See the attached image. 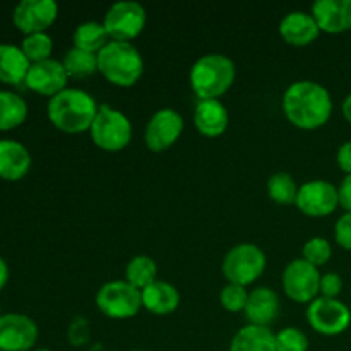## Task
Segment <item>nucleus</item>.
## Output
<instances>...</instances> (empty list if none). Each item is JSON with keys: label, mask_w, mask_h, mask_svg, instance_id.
<instances>
[{"label": "nucleus", "mask_w": 351, "mask_h": 351, "mask_svg": "<svg viewBox=\"0 0 351 351\" xmlns=\"http://www.w3.org/2000/svg\"><path fill=\"white\" fill-rule=\"evenodd\" d=\"M341 112H343V117H345V119H346V122L351 123V93H350L348 96H346L345 101H343Z\"/></svg>", "instance_id": "39"}, {"label": "nucleus", "mask_w": 351, "mask_h": 351, "mask_svg": "<svg viewBox=\"0 0 351 351\" xmlns=\"http://www.w3.org/2000/svg\"><path fill=\"white\" fill-rule=\"evenodd\" d=\"M311 14L324 33L339 34L351 29V0H317Z\"/></svg>", "instance_id": "16"}, {"label": "nucleus", "mask_w": 351, "mask_h": 351, "mask_svg": "<svg viewBox=\"0 0 351 351\" xmlns=\"http://www.w3.org/2000/svg\"><path fill=\"white\" fill-rule=\"evenodd\" d=\"M335 239L341 249L351 250V213H345L335 225Z\"/></svg>", "instance_id": "35"}, {"label": "nucleus", "mask_w": 351, "mask_h": 351, "mask_svg": "<svg viewBox=\"0 0 351 351\" xmlns=\"http://www.w3.org/2000/svg\"><path fill=\"white\" fill-rule=\"evenodd\" d=\"M72 41H74V48L98 55L110 43V38L103 23L88 21V23H82L75 27Z\"/></svg>", "instance_id": "25"}, {"label": "nucleus", "mask_w": 351, "mask_h": 351, "mask_svg": "<svg viewBox=\"0 0 351 351\" xmlns=\"http://www.w3.org/2000/svg\"><path fill=\"white\" fill-rule=\"evenodd\" d=\"M143 307L154 315H168L180 305V293L177 288L167 281H154L141 291Z\"/></svg>", "instance_id": "21"}, {"label": "nucleus", "mask_w": 351, "mask_h": 351, "mask_svg": "<svg viewBox=\"0 0 351 351\" xmlns=\"http://www.w3.org/2000/svg\"><path fill=\"white\" fill-rule=\"evenodd\" d=\"M339 195V206L345 209L346 213H351V175H346L343 178L341 185L338 187Z\"/></svg>", "instance_id": "37"}, {"label": "nucleus", "mask_w": 351, "mask_h": 351, "mask_svg": "<svg viewBox=\"0 0 351 351\" xmlns=\"http://www.w3.org/2000/svg\"><path fill=\"white\" fill-rule=\"evenodd\" d=\"M67 81L69 75L65 72L64 64L55 58H48V60L38 62V64H31L24 84L33 93L53 98L58 93L67 89Z\"/></svg>", "instance_id": "15"}, {"label": "nucleus", "mask_w": 351, "mask_h": 351, "mask_svg": "<svg viewBox=\"0 0 351 351\" xmlns=\"http://www.w3.org/2000/svg\"><path fill=\"white\" fill-rule=\"evenodd\" d=\"M96 307L108 319H132L143 308V295L125 280L108 281L96 293Z\"/></svg>", "instance_id": "7"}, {"label": "nucleus", "mask_w": 351, "mask_h": 351, "mask_svg": "<svg viewBox=\"0 0 351 351\" xmlns=\"http://www.w3.org/2000/svg\"><path fill=\"white\" fill-rule=\"evenodd\" d=\"M336 163H338L339 170L345 171L346 175H351V141L343 144L336 154Z\"/></svg>", "instance_id": "36"}, {"label": "nucleus", "mask_w": 351, "mask_h": 351, "mask_svg": "<svg viewBox=\"0 0 351 351\" xmlns=\"http://www.w3.org/2000/svg\"><path fill=\"white\" fill-rule=\"evenodd\" d=\"M38 341V326L29 315L3 314L0 317V351H31Z\"/></svg>", "instance_id": "14"}, {"label": "nucleus", "mask_w": 351, "mask_h": 351, "mask_svg": "<svg viewBox=\"0 0 351 351\" xmlns=\"http://www.w3.org/2000/svg\"><path fill=\"white\" fill-rule=\"evenodd\" d=\"M321 276L319 267L312 266L305 259H293L285 267L281 276L285 295L297 304H311L319 295Z\"/></svg>", "instance_id": "10"}, {"label": "nucleus", "mask_w": 351, "mask_h": 351, "mask_svg": "<svg viewBox=\"0 0 351 351\" xmlns=\"http://www.w3.org/2000/svg\"><path fill=\"white\" fill-rule=\"evenodd\" d=\"M130 351H146V350H130Z\"/></svg>", "instance_id": "42"}, {"label": "nucleus", "mask_w": 351, "mask_h": 351, "mask_svg": "<svg viewBox=\"0 0 351 351\" xmlns=\"http://www.w3.org/2000/svg\"><path fill=\"white\" fill-rule=\"evenodd\" d=\"M219 300L225 311L228 312H243L245 311L247 300H249V291L245 287H240V285L228 283L219 293Z\"/></svg>", "instance_id": "32"}, {"label": "nucleus", "mask_w": 351, "mask_h": 351, "mask_svg": "<svg viewBox=\"0 0 351 351\" xmlns=\"http://www.w3.org/2000/svg\"><path fill=\"white\" fill-rule=\"evenodd\" d=\"M283 113L291 125L315 130L332 115V98L328 89L314 81H297L285 91Z\"/></svg>", "instance_id": "1"}, {"label": "nucleus", "mask_w": 351, "mask_h": 351, "mask_svg": "<svg viewBox=\"0 0 351 351\" xmlns=\"http://www.w3.org/2000/svg\"><path fill=\"white\" fill-rule=\"evenodd\" d=\"M67 338L72 346H82L89 341V322L82 317H75L67 331Z\"/></svg>", "instance_id": "34"}, {"label": "nucleus", "mask_w": 351, "mask_h": 351, "mask_svg": "<svg viewBox=\"0 0 351 351\" xmlns=\"http://www.w3.org/2000/svg\"><path fill=\"white\" fill-rule=\"evenodd\" d=\"M230 115L219 99L199 101L194 112V125L204 137H219L226 132Z\"/></svg>", "instance_id": "20"}, {"label": "nucleus", "mask_w": 351, "mask_h": 351, "mask_svg": "<svg viewBox=\"0 0 351 351\" xmlns=\"http://www.w3.org/2000/svg\"><path fill=\"white\" fill-rule=\"evenodd\" d=\"M31 351H51V350H48V348H38V350H31Z\"/></svg>", "instance_id": "40"}, {"label": "nucleus", "mask_w": 351, "mask_h": 351, "mask_svg": "<svg viewBox=\"0 0 351 351\" xmlns=\"http://www.w3.org/2000/svg\"><path fill=\"white\" fill-rule=\"evenodd\" d=\"M237 69L232 58L221 53H208L191 69V88L199 101L219 99L235 82Z\"/></svg>", "instance_id": "3"}, {"label": "nucleus", "mask_w": 351, "mask_h": 351, "mask_svg": "<svg viewBox=\"0 0 351 351\" xmlns=\"http://www.w3.org/2000/svg\"><path fill=\"white\" fill-rule=\"evenodd\" d=\"M245 317L249 324L269 328L280 314V298L276 291L267 287H259L249 293L245 305Z\"/></svg>", "instance_id": "19"}, {"label": "nucleus", "mask_w": 351, "mask_h": 351, "mask_svg": "<svg viewBox=\"0 0 351 351\" xmlns=\"http://www.w3.org/2000/svg\"><path fill=\"white\" fill-rule=\"evenodd\" d=\"M89 134L95 146L99 149L117 153L129 146L132 139V123L122 112L108 105H101Z\"/></svg>", "instance_id": "5"}, {"label": "nucleus", "mask_w": 351, "mask_h": 351, "mask_svg": "<svg viewBox=\"0 0 351 351\" xmlns=\"http://www.w3.org/2000/svg\"><path fill=\"white\" fill-rule=\"evenodd\" d=\"M280 34L285 43L291 47H307L321 34L314 16L304 10L287 14L280 23Z\"/></svg>", "instance_id": "17"}, {"label": "nucleus", "mask_w": 351, "mask_h": 351, "mask_svg": "<svg viewBox=\"0 0 351 351\" xmlns=\"http://www.w3.org/2000/svg\"><path fill=\"white\" fill-rule=\"evenodd\" d=\"M146 23V9L141 3L130 0L113 3L103 17V26L108 33L110 41H125V43L136 40L143 33Z\"/></svg>", "instance_id": "8"}, {"label": "nucleus", "mask_w": 351, "mask_h": 351, "mask_svg": "<svg viewBox=\"0 0 351 351\" xmlns=\"http://www.w3.org/2000/svg\"><path fill=\"white\" fill-rule=\"evenodd\" d=\"M266 263V254L256 243H239L226 252L221 269L228 283L247 288L263 276Z\"/></svg>", "instance_id": "6"}, {"label": "nucleus", "mask_w": 351, "mask_h": 351, "mask_svg": "<svg viewBox=\"0 0 351 351\" xmlns=\"http://www.w3.org/2000/svg\"><path fill=\"white\" fill-rule=\"evenodd\" d=\"M302 254H304L302 259H305L308 264H312V266L321 267L331 259L332 247L331 243H329L326 239H322V237H314V239L307 240Z\"/></svg>", "instance_id": "30"}, {"label": "nucleus", "mask_w": 351, "mask_h": 351, "mask_svg": "<svg viewBox=\"0 0 351 351\" xmlns=\"http://www.w3.org/2000/svg\"><path fill=\"white\" fill-rule=\"evenodd\" d=\"M343 291V280L338 273H326L321 276L319 295L324 298H338Z\"/></svg>", "instance_id": "33"}, {"label": "nucleus", "mask_w": 351, "mask_h": 351, "mask_svg": "<svg viewBox=\"0 0 351 351\" xmlns=\"http://www.w3.org/2000/svg\"><path fill=\"white\" fill-rule=\"evenodd\" d=\"M295 206L311 218H324L332 215L339 206L338 187L326 180H311L300 185Z\"/></svg>", "instance_id": "11"}, {"label": "nucleus", "mask_w": 351, "mask_h": 351, "mask_svg": "<svg viewBox=\"0 0 351 351\" xmlns=\"http://www.w3.org/2000/svg\"><path fill=\"white\" fill-rule=\"evenodd\" d=\"M308 326L322 336H339L350 328L351 312L338 298L317 297L307 307Z\"/></svg>", "instance_id": "9"}, {"label": "nucleus", "mask_w": 351, "mask_h": 351, "mask_svg": "<svg viewBox=\"0 0 351 351\" xmlns=\"http://www.w3.org/2000/svg\"><path fill=\"white\" fill-rule=\"evenodd\" d=\"M99 106L89 93L67 88L50 98L47 106L51 125L65 134H81L91 129Z\"/></svg>", "instance_id": "2"}, {"label": "nucleus", "mask_w": 351, "mask_h": 351, "mask_svg": "<svg viewBox=\"0 0 351 351\" xmlns=\"http://www.w3.org/2000/svg\"><path fill=\"white\" fill-rule=\"evenodd\" d=\"M2 315H3V314H2V307H0V317H2Z\"/></svg>", "instance_id": "41"}, {"label": "nucleus", "mask_w": 351, "mask_h": 351, "mask_svg": "<svg viewBox=\"0 0 351 351\" xmlns=\"http://www.w3.org/2000/svg\"><path fill=\"white\" fill-rule=\"evenodd\" d=\"M230 351H276V335L269 328L247 324L233 336Z\"/></svg>", "instance_id": "23"}, {"label": "nucleus", "mask_w": 351, "mask_h": 351, "mask_svg": "<svg viewBox=\"0 0 351 351\" xmlns=\"http://www.w3.org/2000/svg\"><path fill=\"white\" fill-rule=\"evenodd\" d=\"M98 72L119 88H130L144 72L141 51L132 43L110 41L98 53Z\"/></svg>", "instance_id": "4"}, {"label": "nucleus", "mask_w": 351, "mask_h": 351, "mask_svg": "<svg viewBox=\"0 0 351 351\" xmlns=\"http://www.w3.org/2000/svg\"><path fill=\"white\" fill-rule=\"evenodd\" d=\"M307 335L298 328H285L276 332V351H308Z\"/></svg>", "instance_id": "31"}, {"label": "nucleus", "mask_w": 351, "mask_h": 351, "mask_svg": "<svg viewBox=\"0 0 351 351\" xmlns=\"http://www.w3.org/2000/svg\"><path fill=\"white\" fill-rule=\"evenodd\" d=\"M62 64H64L69 79H77L79 81V79H86L98 72V55L79 50V48H71L65 53Z\"/></svg>", "instance_id": "27"}, {"label": "nucleus", "mask_w": 351, "mask_h": 351, "mask_svg": "<svg viewBox=\"0 0 351 351\" xmlns=\"http://www.w3.org/2000/svg\"><path fill=\"white\" fill-rule=\"evenodd\" d=\"M58 5L53 0H23L14 7L12 23L21 33H47L57 21Z\"/></svg>", "instance_id": "13"}, {"label": "nucleus", "mask_w": 351, "mask_h": 351, "mask_svg": "<svg viewBox=\"0 0 351 351\" xmlns=\"http://www.w3.org/2000/svg\"><path fill=\"white\" fill-rule=\"evenodd\" d=\"M184 132V119L173 108H161L154 113L144 130V143L153 153L170 149Z\"/></svg>", "instance_id": "12"}, {"label": "nucleus", "mask_w": 351, "mask_h": 351, "mask_svg": "<svg viewBox=\"0 0 351 351\" xmlns=\"http://www.w3.org/2000/svg\"><path fill=\"white\" fill-rule=\"evenodd\" d=\"M31 62L23 53L21 47L0 43V82L9 86H19L26 81Z\"/></svg>", "instance_id": "22"}, {"label": "nucleus", "mask_w": 351, "mask_h": 351, "mask_svg": "<svg viewBox=\"0 0 351 351\" xmlns=\"http://www.w3.org/2000/svg\"><path fill=\"white\" fill-rule=\"evenodd\" d=\"M27 119V103L12 91H0V132L17 129Z\"/></svg>", "instance_id": "24"}, {"label": "nucleus", "mask_w": 351, "mask_h": 351, "mask_svg": "<svg viewBox=\"0 0 351 351\" xmlns=\"http://www.w3.org/2000/svg\"><path fill=\"white\" fill-rule=\"evenodd\" d=\"M298 185L293 180V177L285 171L271 175L267 180V195L278 204H295L298 195Z\"/></svg>", "instance_id": "28"}, {"label": "nucleus", "mask_w": 351, "mask_h": 351, "mask_svg": "<svg viewBox=\"0 0 351 351\" xmlns=\"http://www.w3.org/2000/svg\"><path fill=\"white\" fill-rule=\"evenodd\" d=\"M21 50H23V53L26 55L31 64H38V62L51 58L53 40L48 33L27 34V36H24L23 43H21Z\"/></svg>", "instance_id": "29"}, {"label": "nucleus", "mask_w": 351, "mask_h": 351, "mask_svg": "<svg viewBox=\"0 0 351 351\" xmlns=\"http://www.w3.org/2000/svg\"><path fill=\"white\" fill-rule=\"evenodd\" d=\"M158 266L149 256H136L125 267V281L143 291L156 281Z\"/></svg>", "instance_id": "26"}, {"label": "nucleus", "mask_w": 351, "mask_h": 351, "mask_svg": "<svg viewBox=\"0 0 351 351\" xmlns=\"http://www.w3.org/2000/svg\"><path fill=\"white\" fill-rule=\"evenodd\" d=\"M33 158L24 144L12 139L0 141V178L17 182L29 171Z\"/></svg>", "instance_id": "18"}, {"label": "nucleus", "mask_w": 351, "mask_h": 351, "mask_svg": "<svg viewBox=\"0 0 351 351\" xmlns=\"http://www.w3.org/2000/svg\"><path fill=\"white\" fill-rule=\"evenodd\" d=\"M7 281H9V266H7L5 261L0 257V291L5 287Z\"/></svg>", "instance_id": "38"}]
</instances>
